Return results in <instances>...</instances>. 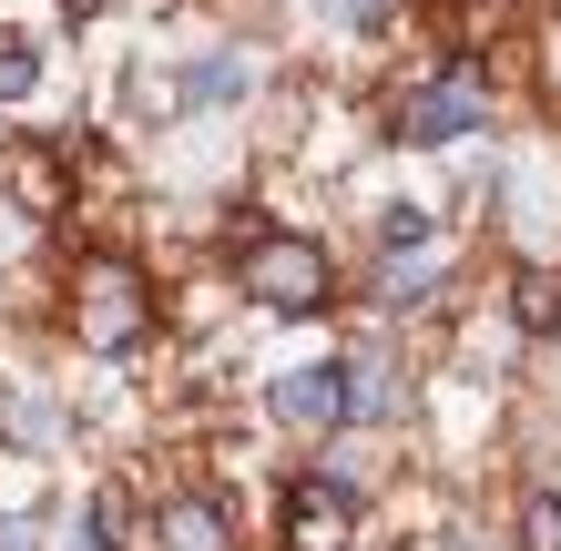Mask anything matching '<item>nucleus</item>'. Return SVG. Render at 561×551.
<instances>
[{
  "mask_svg": "<svg viewBox=\"0 0 561 551\" xmlns=\"http://www.w3.org/2000/svg\"><path fill=\"white\" fill-rule=\"evenodd\" d=\"M42 92V51L31 42H0V103H31Z\"/></svg>",
  "mask_w": 561,
  "mask_h": 551,
  "instance_id": "2eb2a0df",
  "label": "nucleus"
},
{
  "mask_svg": "<svg viewBox=\"0 0 561 551\" xmlns=\"http://www.w3.org/2000/svg\"><path fill=\"white\" fill-rule=\"evenodd\" d=\"M511 551H561V480H520V501H511Z\"/></svg>",
  "mask_w": 561,
  "mask_h": 551,
  "instance_id": "f8f14e48",
  "label": "nucleus"
},
{
  "mask_svg": "<svg viewBox=\"0 0 561 551\" xmlns=\"http://www.w3.org/2000/svg\"><path fill=\"white\" fill-rule=\"evenodd\" d=\"M266 409H276V429L286 439H307V449H337L357 429V388H347V358H286L266 378Z\"/></svg>",
  "mask_w": 561,
  "mask_h": 551,
  "instance_id": "20e7f679",
  "label": "nucleus"
},
{
  "mask_svg": "<svg viewBox=\"0 0 561 551\" xmlns=\"http://www.w3.org/2000/svg\"><path fill=\"white\" fill-rule=\"evenodd\" d=\"M144 531H153V551H245L236 501H225V491H163Z\"/></svg>",
  "mask_w": 561,
  "mask_h": 551,
  "instance_id": "6e6552de",
  "label": "nucleus"
},
{
  "mask_svg": "<svg viewBox=\"0 0 561 551\" xmlns=\"http://www.w3.org/2000/svg\"><path fill=\"white\" fill-rule=\"evenodd\" d=\"M459 276V255L449 245H409V255H378V276H368V307L388 317V328H419V317H439L449 297L439 286Z\"/></svg>",
  "mask_w": 561,
  "mask_h": 551,
  "instance_id": "39448f33",
  "label": "nucleus"
},
{
  "mask_svg": "<svg viewBox=\"0 0 561 551\" xmlns=\"http://www.w3.org/2000/svg\"><path fill=\"white\" fill-rule=\"evenodd\" d=\"M511 337H561V266L531 255V266H511Z\"/></svg>",
  "mask_w": 561,
  "mask_h": 551,
  "instance_id": "9b49d317",
  "label": "nucleus"
},
{
  "mask_svg": "<svg viewBox=\"0 0 561 551\" xmlns=\"http://www.w3.org/2000/svg\"><path fill=\"white\" fill-rule=\"evenodd\" d=\"M307 11H317L327 31H378V11H388V0H307Z\"/></svg>",
  "mask_w": 561,
  "mask_h": 551,
  "instance_id": "dca6fc26",
  "label": "nucleus"
},
{
  "mask_svg": "<svg viewBox=\"0 0 561 551\" xmlns=\"http://www.w3.org/2000/svg\"><path fill=\"white\" fill-rule=\"evenodd\" d=\"M368 236H378V255H409V245H439V215H428L419 194H388Z\"/></svg>",
  "mask_w": 561,
  "mask_h": 551,
  "instance_id": "ddd939ff",
  "label": "nucleus"
},
{
  "mask_svg": "<svg viewBox=\"0 0 561 551\" xmlns=\"http://www.w3.org/2000/svg\"><path fill=\"white\" fill-rule=\"evenodd\" d=\"M225 266H236V297H255L266 317H327L347 297L327 236H307V225H245V236L225 245Z\"/></svg>",
  "mask_w": 561,
  "mask_h": 551,
  "instance_id": "f257e3e1",
  "label": "nucleus"
},
{
  "mask_svg": "<svg viewBox=\"0 0 561 551\" xmlns=\"http://www.w3.org/2000/svg\"><path fill=\"white\" fill-rule=\"evenodd\" d=\"M61 551H134V491H123V480L82 491V510L61 521Z\"/></svg>",
  "mask_w": 561,
  "mask_h": 551,
  "instance_id": "9d476101",
  "label": "nucleus"
},
{
  "mask_svg": "<svg viewBox=\"0 0 561 551\" xmlns=\"http://www.w3.org/2000/svg\"><path fill=\"white\" fill-rule=\"evenodd\" d=\"M490 123V72L470 51H439L428 72H409L388 92V144H419V153H449Z\"/></svg>",
  "mask_w": 561,
  "mask_h": 551,
  "instance_id": "7ed1b4c3",
  "label": "nucleus"
},
{
  "mask_svg": "<svg viewBox=\"0 0 561 551\" xmlns=\"http://www.w3.org/2000/svg\"><path fill=\"white\" fill-rule=\"evenodd\" d=\"M61 11H72V21H92V11H113V0H61Z\"/></svg>",
  "mask_w": 561,
  "mask_h": 551,
  "instance_id": "6ab92c4d",
  "label": "nucleus"
},
{
  "mask_svg": "<svg viewBox=\"0 0 561 551\" xmlns=\"http://www.w3.org/2000/svg\"><path fill=\"white\" fill-rule=\"evenodd\" d=\"M153 276L134 266L123 245H92L72 255V347H92V358H134V347L153 337Z\"/></svg>",
  "mask_w": 561,
  "mask_h": 551,
  "instance_id": "f03ea898",
  "label": "nucleus"
},
{
  "mask_svg": "<svg viewBox=\"0 0 561 551\" xmlns=\"http://www.w3.org/2000/svg\"><path fill=\"white\" fill-rule=\"evenodd\" d=\"M347 531H357V501H337L317 470H296L276 501V551H347Z\"/></svg>",
  "mask_w": 561,
  "mask_h": 551,
  "instance_id": "0eeeda50",
  "label": "nucleus"
},
{
  "mask_svg": "<svg viewBox=\"0 0 561 551\" xmlns=\"http://www.w3.org/2000/svg\"><path fill=\"white\" fill-rule=\"evenodd\" d=\"M0 429H11V439H31V449H42V439H61V409L42 399V388H11V409H0Z\"/></svg>",
  "mask_w": 561,
  "mask_h": 551,
  "instance_id": "4468645a",
  "label": "nucleus"
},
{
  "mask_svg": "<svg viewBox=\"0 0 561 551\" xmlns=\"http://www.w3.org/2000/svg\"><path fill=\"white\" fill-rule=\"evenodd\" d=\"M439 551H511V541H480V531H439Z\"/></svg>",
  "mask_w": 561,
  "mask_h": 551,
  "instance_id": "a211bd4d",
  "label": "nucleus"
},
{
  "mask_svg": "<svg viewBox=\"0 0 561 551\" xmlns=\"http://www.w3.org/2000/svg\"><path fill=\"white\" fill-rule=\"evenodd\" d=\"M0 551H42V521L31 510H0Z\"/></svg>",
  "mask_w": 561,
  "mask_h": 551,
  "instance_id": "f3484780",
  "label": "nucleus"
},
{
  "mask_svg": "<svg viewBox=\"0 0 561 551\" xmlns=\"http://www.w3.org/2000/svg\"><path fill=\"white\" fill-rule=\"evenodd\" d=\"M245 92H255L245 42H205V51H184V72H174V103L184 113H236Z\"/></svg>",
  "mask_w": 561,
  "mask_h": 551,
  "instance_id": "1a4fd4ad",
  "label": "nucleus"
},
{
  "mask_svg": "<svg viewBox=\"0 0 561 551\" xmlns=\"http://www.w3.org/2000/svg\"><path fill=\"white\" fill-rule=\"evenodd\" d=\"M347 388H357V429H399L409 418V347H399V328L347 347Z\"/></svg>",
  "mask_w": 561,
  "mask_h": 551,
  "instance_id": "423d86ee",
  "label": "nucleus"
}]
</instances>
